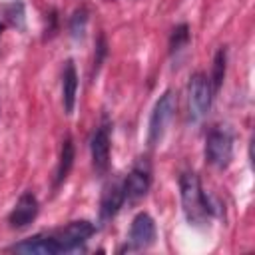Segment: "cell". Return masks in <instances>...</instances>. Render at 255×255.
Here are the masks:
<instances>
[{
  "instance_id": "16",
  "label": "cell",
  "mask_w": 255,
  "mask_h": 255,
  "mask_svg": "<svg viewBox=\"0 0 255 255\" xmlns=\"http://www.w3.org/2000/svg\"><path fill=\"white\" fill-rule=\"evenodd\" d=\"M187 44H189V28H187V24L175 26L171 30V36H169V54L177 56Z\"/></svg>"
},
{
  "instance_id": "3",
  "label": "cell",
  "mask_w": 255,
  "mask_h": 255,
  "mask_svg": "<svg viewBox=\"0 0 255 255\" xmlns=\"http://www.w3.org/2000/svg\"><path fill=\"white\" fill-rule=\"evenodd\" d=\"M233 157V133L229 128H213L205 137V159L217 169H225Z\"/></svg>"
},
{
  "instance_id": "4",
  "label": "cell",
  "mask_w": 255,
  "mask_h": 255,
  "mask_svg": "<svg viewBox=\"0 0 255 255\" xmlns=\"http://www.w3.org/2000/svg\"><path fill=\"white\" fill-rule=\"evenodd\" d=\"M211 84L209 78L203 72H195L189 78V86H187V108H189V118L191 122H199L207 116L209 108H211Z\"/></svg>"
},
{
  "instance_id": "19",
  "label": "cell",
  "mask_w": 255,
  "mask_h": 255,
  "mask_svg": "<svg viewBox=\"0 0 255 255\" xmlns=\"http://www.w3.org/2000/svg\"><path fill=\"white\" fill-rule=\"evenodd\" d=\"M2 30H4V24H2V22H0V34H2Z\"/></svg>"
},
{
  "instance_id": "5",
  "label": "cell",
  "mask_w": 255,
  "mask_h": 255,
  "mask_svg": "<svg viewBox=\"0 0 255 255\" xmlns=\"http://www.w3.org/2000/svg\"><path fill=\"white\" fill-rule=\"evenodd\" d=\"M94 233H96V225L92 221L78 219V221H70L68 225L60 227L52 235L56 237V241L60 245V253H74V251H82L86 241Z\"/></svg>"
},
{
  "instance_id": "9",
  "label": "cell",
  "mask_w": 255,
  "mask_h": 255,
  "mask_svg": "<svg viewBox=\"0 0 255 255\" xmlns=\"http://www.w3.org/2000/svg\"><path fill=\"white\" fill-rule=\"evenodd\" d=\"M90 151H92V165L96 173L104 175L110 167V128L108 124H102L92 139H90Z\"/></svg>"
},
{
  "instance_id": "6",
  "label": "cell",
  "mask_w": 255,
  "mask_h": 255,
  "mask_svg": "<svg viewBox=\"0 0 255 255\" xmlns=\"http://www.w3.org/2000/svg\"><path fill=\"white\" fill-rule=\"evenodd\" d=\"M151 185V165L145 157H139L133 167L129 169L128 177L124 179L122 187H124V197L128 203H135L141 197H145V193L149 191Z\"/></svg>"
},
{
  "instance_id": "10",
  "label": "cell",
  "mask_w": 255,
  "mask_h": 255,
  "mask_svg": "<svg viewBox=\"0 0 255 255\" xmlns=\"http://www.w3.org/2000/svg\"><path fill=\"white\" fill-rule=\"evenodd\" d=\"M8 251L24 255H60V245L52 233H38L20 243H14L12 247H8Z\"/></svg>"
},
{
  "instance_id": "11",
  "label": "cell",
  "mask_w": 255,
  "mask_h": 255,
  "mask_svg": "<svg viewBox=\"0 0 255 255\" xmlns=\"http://www.w3.org/2000/svg\"><path fill=\"white\" fill-rule=\"evenodd\" d=\"M126 197H124V187L120 181H108L102 189V197H100V221L108 223L112 221L120 207L124 205Z\"/></svg>"
},
{
  "instance_id": "1",
  "label": "cell",
  "mask_w": 255,
  "mask_h": 255,
  "mask_svg": "<svg viewBox=\"0 0 255 255\" xmlns=\"http://www.w3.org/2000/svg\"><path fill=\"white\" fill-rule=\"evenodd\" d=\"M179 197H181V209L189 225L203 227L213 215V209L201 189L199 177L193 171H183L179 175Z\"/></svg>"
},
{
  "instance_id": "7",
  "label": "cell",
  "mask_w": 255,
  "mask_h": 255,
  "mask_svg": "<svg viewBox=\"0 0 255 255\" xmlns=\"http://www.w3.org/2000/svg\"><path fill=\"white\" fill-rule=\"evenodd\" d=\"M155 241V221L149 213L139 211L129 227L128 235V251H141L151 247Z\"/></svg>"
},
{
  "instance_id": "17",
  "label": "cell",
  "mask_w": 255,
  "mask_h": 255,
  "mask_svg": "<svg viewBox=\"0 0 255 255\" xmlns=\"http://www.w3.org/2000/svg\"><path fill=\"white\" fill-rule=\"evenodd\" d=\"M2 12H4V16H6V20L12 24V26H16V28H24V4L22 2H12V4H6L4 8H2Z\"/></svg>"
},
{
  "instance_id": "15",
  "label": "cell",
  "mask_w": 255,
  "mask_h": 255,
  "mask_svg": "<svg viewBox=\"0 0 255 255\" xmlns=\"http://www.w3.org/2000/svg\"><path fill=\"white\" fill-rule=\"evenodd\" d=\"M225 68H227V50L221 46L213 58V74L209 78V84H211V90L217 92L221 88V82L225 78Z\"/></svg>"
},
{
  "instance_id": "13",
  "label": "cell",
  "mask_w": 255,
  "mask_h": 255,
  "mask_svg": "<svg viewBox=\"0 0 255 255\" xmlns=\"http://www.w3.org/2000/svg\"><path fill=\"white\" fill-rule=\"evenodd\" d=\"M74 157H76V153H74V143H72V137L68 135V137L62 141V149H60V159H58L56 179H54V185H56V187H60V185L66 181V177H68V173H70V169H72V165H74Z\"/></svg>"
},
{
  "instance_id": "8",
  "label": "cell",
  "mask_w": 255,
  "mask_h": 255,
  "mask_svg": "<svg viewBox=\"0 0 255 255\" xmlns=\"http://www.w3.org/2000/svg\"><path fill=\"white\" fill-rule=\"evenodd\" d=\"M38 211H40V203H38L36 195L32 191H24L18 197L16 205L12 207V211L8 215V223L12 229H24L36 219Z\"/></svg>"
},
{
  "instance_id": "12",
  "label": "cell",
  "mask_w": 255,
  "mask_h": 255,
  "mask_svg": "<svg viewBox=\"0 0 255 255\" xmlns=\"http://www.w3.org/2000/svg\"><path fill=\"white\" fill-rule=\"evenodd\" d=\"M76 92H78V72L72 60H66L62 70V106L66 114L74 112L76 106Z\"/></svg>"
},
{
  "instance_id": "18",
  "label": "cell",
  "mask_w": 255,
  "mask_h": 255,
  "mask_svg": "<svg viewBox=\"0 0 255 255\" xmlns=\"http://www.w3.org/2000/svg\"><path fill=\"white\" fill-rule=\"evenodd\" d=\"M104 56H106V40H104V36H100V40H98V56H96V60H94V68H96V72H98V68H100Z\"/></svg>"
},
{
  "instance_id": "14",
  "label": "cell",
  "mask_w": 255,
  "mask_h": 255,
  "mask_svg": "<svg viewBox=\"0 0 255 255\" xmlns=\"http://www.w3.org/2000/svg\"><path fill=\"white\" fill-rule=\"evenodd\" d=\"M86 30H88V10H86V6H80L72 12V16L68 20V32L74 40H84Z\"/></svg>"
},
{
  "instance_id": "2",
  "label": "cell",
  "mask_w": 255,
  "mask_h": 255,
  "mask_svg": "<svg viewBox=\"0 0 255 255\" xmlns=\"http://www.w3.org/2000/svg\"><path fill=\"white\" fill-rule=\"evenodd\" d=\"M177 108V96L173 90H165L159 100L153 106V112L149 116V124H147V143L149 145H157L175 114Z\"/></svg>"
}]
</instances>
